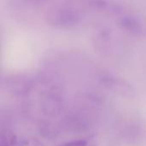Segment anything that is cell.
Listing matches in <instances>:
<instances>
[{"label": "cell", "mask_w": 146, "mask_h": 146, "mask_svg": "<svg viewBox=\"0 0 146 146\" xmlns=\"http://www.w3.org/2000/svg\"><path fill=\"white\" fill-rule=\"evenodd\" d=\"M63 98L57 94H47L40 102L41 112L48 117H56L63 110Z\"/></svg>", "instance_id": "obj_1"}, {"label": "cell", "mask_w": 146, "mask_h": 146, "mask_svg": "<svg viewBox=\"0 0 146 146\" xmlns=\"http://www.w3.org/2000/svg\"><path fill=\"white\" fill-rule=\"evenodd\" d=\"M92 142H94V135H90L80 139H74L71 141H67L58 145L57 146H87L92 144Z\"/></svg>", "instance_id": "obj_2"}, {"label": "cell", "mask_w": 146, "mask_h": 146, "mask_svg": "<svg viewBox=\"0 0 146 146\" xmlns=\"http://www.w3.org/2000/svg\"><path fill=\"white\" fill-rule=\"evenodd\" d=\"M17 146H45L44 144L36 137L23 136L18 139Z\"/></svg>", "instance_id": "obj_3"}, {"label": "cell", "mask_w": 146, "mask_h": 146, "mask_svg": "<svg viewBox=\"0 0 146 146\" xmlns=\"http://www.w3.org/2000/svg\"><path fill=\"white\" fill-rule=\"evenodd\" d=\"M1 146H14L12 144H11V142H10V140H9V139L8 135H7V136H5V135H4V133H3V134H2V139H1Z\"/></svg>", "instance_id": "obj_4"}, {"label": "cell", "mask_w": 146, "mask_h": 146, "mask_svg": "<svg viewBox=\"0 0 146 146\" xmlns=\"http://www.w3.org/2000/svg\"><path fill=\"white\" fill-rule=\"evenodd\" d=\"M87 146H95V145H94V142H92V144H90L89 145H87Z\"/></svg>", "instance_id": "obj_5"}]
</instances>
